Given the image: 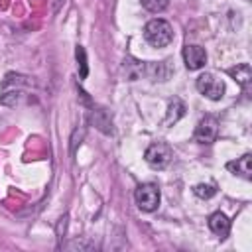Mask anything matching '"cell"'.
Instances as JSON below:
<instances>
[{"mask_svg": "<svg viewBox=\"0 0 252 252\" xmlns=\"http://www.w3.org/2000/svg\"><path fill=\"white\" fill-rule=\"evenodd\" d=\"M185 116V104H183V100L181 98H173V100H169V104H167V112H165V120H163V124L165 126H173L179 118H183Z\"/></svg>", "mask_w": 252, "mask_h": 252, "instance_id": "cell-13", "label": "cell"}, {"mask_svg": "<svg viewBox=\"0 0 252 252\" xmlns=\"http://www.w3.org/2000/svg\"><path fill=\"white\" fill-rule=\"evenodd\" d=\"M20 91H4V94L0 96V104H6V106H14L18 100H20Z\"/></svg>", "mask_w": 252, "mask_h": 252, "instance_id": "cell-19", "label": "cell"}, {"mask_svg": "<svg viewBox=\"0 0 252 252\" xmlns=\"http://www.w3.org/2000/svg\"><path fill=\"white\" fill-rule=\"evenodd\" d=\"M193 138L199 142V144H213L217 138H219V120L211 114L203 116L197 126H195V132H193Z\"/></svg>", "mask_w": 252, "mask_h": 252, "instance_id": "cell-5", "label": "cell"}, {"mask_svg": "<svg viewBox=\"0 0 252 252\" xmlns=\"http://www.w3.org/2000/svg\"><path fill=\"white\" fill-rule=\"evenodd\" d=\"M173 73V67H171V61L165 59V61H159V63H148L146 61V71H144V77H150L152 81H167Z\"/></svg>", "mask_w": 252, "mask_h": 252, "instance_id": "cell-8", "label": "cell"}, {"mask_svg": "<svg viewBox=\"0 0 252 252\" xmlns=\"http://www.w3.org/2000/svg\"><path fill=\"white\" fill-rule=\"evenodd\" d=\"M144 71H146V61H140V59H134V57H126L122 61V77L126 81H138L144 77Z\"/></svg>", "mask_w": 252, "mask_h": 252, "instance_id": "cell-9", "label": "cell"}, {"mask_svg": "<svg viewBox=\"0 0 252 252\" xmlns=\"http://www.w3.org/2000/svg\"><path fill=\"white\" fill-rule=\"evenodd\" d=\"M197 91L211 100H220L224 96V83L213 73H201L197 77Z\"/></svg>", "mask_w": 252, "mask_h": 252, "instance_id": "cell-4", "label": "cell"}, {"mask_svg": "<svg viewBox=\"0 0 252 252\" xmlns=\"http://www.w3.org/2000/svg\"><path fill=\"white\" fill-rule=\"evenodd\" d=\"M183 61H185V67L189 71H197L201 67H205L207 63V51L201 47V45H185L183 47Z\"/></svg>", "mask_w": 252, "mask_h": 252, "instance_id": "cell-6", "label": "cell"}, {"mask_svg": "<svg viewBox=\"0 0 252 252\" xmlns=\"http://www.w3.org/2000/svg\"><path fill=\"white\" fill-rule=\"evenodd\" d=\"M193 191H195V195L201 197V199H211V197L217 195V187L211 185V183H199V185H195Z\"/></svg>", "mask_w": 252, "mask_h": 252, "instance_id": "cell-16", "label": "cell"}, {"mask_svg": "<svg viewBox=\"0 0 252 252\" xmlns=\"http://www.w3.org/2000/svg\"><path fill=\"white\" fill-rule=\"evenodd\" d=\"M226 169L232 171L234 175L244 177V179H252V156L250 154H244L236 161H228L226 163Z\"/></svg>", "mask_w": 252, "mask_h": 252, "instance_id": "cell-10", "label": "cell"}, {"mask_svg": "<svg viewBox=\"0 0 252 252\" xmlns=\"http://www.w3.org/2000/svg\"><path fill=\"white\" fill-rule=\"evenodd\" d=\"M75 57H77V65H79V79H85L89 75V65H87V53L83 45L75 47Z\"/></svg>", "mask_w": 252, "mask_h": 252, "instance_id": "cell-14", "label": "cell"}, {"mask_svg": "<svg viewBox=\"0 0 252 252\" xmlns=\"http://www.w3.org/2000/svg\"><path fill=\"white\" fill-rule=\"evenodd\" d=\"M83 138H85V128H83V126H81V128H75L73 134H71V156L77 154V148L81 146Z\"/></svg>", "mask_w": 252, "mask_h": 252, "instance_id": "cell-17", "label": "cell"}, {"mask_svg": "<svg viewBox=\"0 0 252 252\" xmlns=\"http://www.w3.org/2000/svg\"><path fill=\"white\" fill-rule=\"evenodd\" d=\"M67 220H69V217L63 215V217L57 220V226H55V234H57V244H59V248L63 246V238H65V232H67Z\"/></svg>", "mask_w": 252, "mask_h": 252, "instance_id": "cell-18", "label": "cell"}, {"mask_svg": "<svg viewBox=\"0 0 252 252\" xmlns=\"http://www.w3.org/2000/svg\"><path fill=\"white\" fill-rule=\"evenodd\" d=\"M144 39L152 47H165L173 41V28L165 20H150L144 26Z\"/></svg>", "mask_w": 252, "mask_h": 252, "instance_id": "cell-1", "label": "cell"}, {"mask_svg": "<svg viewBox=\"0 0 252 252\" xmlns=\"http://www.w3.org/2000/svg\"><path fill=\"white\" fill-rule=\"evenodd\" d=\"M209 228H211L217 236L224 238V236L228 234V230H230V220L226 219L224 213L217 211V213H213V215L209 217Z\"/></svg>", "mask_w": 252, "mask_h": 252, "instance_id": "cell-12", "label": "cell"}, {"mask_svg": "<svg viewBox=\"0 0 252 252\" xmlns=\"http://www.w3.org/2000/svg\"><path fill=\"white\" fill-rule=\"evenodd\" d=\"M89 122H91L96 130H100L102 134H112V132H114V128H112V118H110L108 110L102 108V106H93V108H91Z\"/></svg>", "mask_w": 252, "mask_h": 252, "instance_id": "cell-7", "label": "cell"}, {"mask_svg": "<svg viewBox=\"0 0 252 252\" xmlns=\"http://www.w3.org/2000/svg\"><path fill=\"white\" fill-rule=\"evenodd\" d=\"M226 73H228L244 91H248L250 81H252V69H250L248 63H240V65H236V67H230Z\"/></svg>", "mask_w": 252, "mask_h": 252, "instance_id": "cell-11", "label": "cell"}, {"mask_svg": "<svg viewBox=\"0 0 252 252\" xmlns=\"http://www.w3.org/2000/svg\"><path fill=\"white\" fill-rule=\"evenodd\" d=\"M134 199H136V205L146 211V213H152L159 207V187L156 183H142L136 187V193H134Z\"/></svg>", "mask_w": 252, "mask_h": 252, "instance_id": "cell-2", "label": "cell"}, {"mask_svg": "<svg viewBox=\"0 0 252 252\" xmlns=\"http://www.w3.org/2000/svg\"><path fill=\"white\" fill-rule=\"evenodd\" d=\"M171 158H173V152H171V148L165 142H154V144H150L148 150H146V154H144V159L154 169H165L169 165Z\"/></svg>", "mask_w": 252, "mask_h": 252, "instance_id": "cell-3", "label": "cell"}, {"mask_svg": "<svg viewBox=\"0 0 252 252\" xmlns=\"http://www.w3.org/2000/svg\"><path fill=\"white\" fill-rule=\"evenodd\" d=\"M61 248H67V250H91L94 248V242H89V240H73Z\"/></svg>", "mask_w": 252, "mask_h": 252, "instance_id": "cell-20", "label": "cell"}, {"mask_svg": "<svg viewBox=\"0 0 252 252\" xmlns=\"http://www.w3.org/2000/svg\"><path fill=\"white\" fill-rule=\"evenodd\" d=\"M140 2L148 12H154V14H159L169 6V0H140Z\"/></svg>", "mask_w": 252, "mask_h": 252, "instance_id": "cell-15", "label": "cell"}]
</instances>
